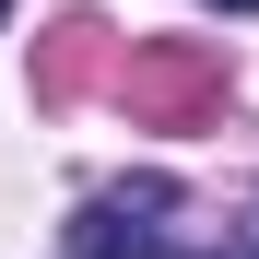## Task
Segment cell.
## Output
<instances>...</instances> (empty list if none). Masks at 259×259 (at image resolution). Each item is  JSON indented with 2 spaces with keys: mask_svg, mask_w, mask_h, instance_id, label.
I'll list each match as a JSON object with an SVG mask.
<instances>
[{
  "mask_svg": "<svg viewBox=\"0 0 259 259\" xmlns=\"http://www.w3.org/2000/svg\"><path fill=\"white\" fill-rule=\"evenodd\" d=\"M212 12H259V0H212Z\"/></svg>",
  "mask_w": 259,
  "mask_h": 259,
  "instance_id": "obj_5",
  "label": "cell"
},
{
  "mask_svg": "<svg viewBox=\"0 0 259 259\" xmlns=\"http://www.w3.org/2000/svg\"><path fill=\"white\" fill-rule=\"evenodd\" d=\"M118 48H130L118 24L59 12L48 35H35V106H71V95H95V82H118Z\"/></svg>",
  "mask_w": 259,
  "mask_h": 259,
  "instance_id": "obj_3",
  "label": "cell"
},
{
  "mask_svg": "<svg viewBox=\"0 0 259 259\" xmlns=\"http://www.w3.org/2000/svg\"><path fill=\"white\" fill-rule=\"evenodd\" d=\"M247 259H259V200H247Z\"/></svg>",
  "mask_w": 259,
  "mask_h": 259,
  "instance_id": "obj_4",
  "label": "cell"
},
{
  "mask_svg": "<svg viewBox=\"0 0 259 259\" xmlns=\"http://www.w3.org/2000/svg\"><path fill=\"white\" fill-rule=\"evenodd\" d=\"M200 259H247V247H200Z\"/></svg>",
  "mask_w": 259,
  "mask_h": 259,
  "instance_id": "obj_6",
  "label": "cell"
},
{
  "mask_svg": "<svg viewBox=\"0 0 259 259\" xmlns=\"http://www.w3.org/2000/svg\"><path fill=\"white\" fill-rule=\"evenodd\" d=\"M0 12H12V0H0Z\"/></svg>",
  "mask_w": 259,
  "mask_h": 259,
  "instance_id": "obj_7",
  "label": "cell"
},
{
  "mask_svg": "<svg viewBox=\"0 0 259 259\" xmlns=\"http://www.w3.org/2000/svg\"><path fill=\"white\" fill-rule=\"evenodd\" d=\"M165 212H177V177L95 189V200L71 212V259H177V247H165Z\"/></svg>",
  "mask_w": 259,
  "mask_h": 259,
  "instance_id": "obj_2",
  "label": "cell"
},
{
  "mask_svg": "<svg viewBox=\"0 0 259 259\" xmlns=\"http://www.w3.org/2000/svg\"><path fill=\"white\" fill-rule=\"evenodd\" d=\"M118 95L142 130H200V118H224V48L212 35H142V48H118Z\"/></svg>",
  "mask_w": 259,
  "mask_h": 259,
  "instance_id": "obj_1",
  "label": "cell"
}]
</instances>
